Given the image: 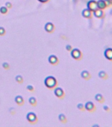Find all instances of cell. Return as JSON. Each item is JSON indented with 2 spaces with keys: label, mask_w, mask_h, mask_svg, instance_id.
I'll return each instance as SVG.
<instances>
[{
  "label": "cell",
  "mask_w": 112,
  "mask_h": 127,
  "mask_svg": "<svg viewBox=\"0 0 112 127\" xmlns=\"http://www.w3.org/2000/svg\"><path fill=\"white\" fill-rule=\"evenodd\" d=\"M98 77H100V79H104V80H106L109 77L108 76V74L107 73L105 72V71H100L98 72Z\"/></svg>",
  "instance_id": "12"
},
{
  "label": "cell",
  "mask_w": 112,
  "mask_h": 127,
  "mask_svg": "<svg viewBox=\"0 0 112 127\" xmlns=\"http://www.w3.org/2000/svg\"><path fill=\"white\" fill-rule=\"evenodd\" d=\"M59 121H62V122L65 121V116L63 114H61L59 115Z\"/></svg>",
  "instance_id": "19"
},
{
  "label": "cell",
  "mask_w": 112,
  "mask_h": 127,
  "mask_svg": "<svg viewBox=\"0 0 112 127\" xmlns=\"http://www.w3.org/2000/svg\"><path fill=\"white\" fill-rule=\"evenodd\" d=\"M84 109L89 112H94L96 111V106L92 101H88L84 105Z\"/></svg>",
  "instance_id": "5"
},
{
  "label": "cell",
  "mask_w": 112,
  "mask_h": 127,
  "mask_svg": "<svg viewBox=\"0 0 112 127\" xmlns=\"http://www.w3.org/2000/svg\"><path fill=\"white\" fill-rule=\"evenodd\" d=\"M87 8L92 12L96 11L98 8V5H97V1L95 0H90L88 3H87Z\"/></svg>",
  "instance_id": "2"
},
{
  "label": "cell",
  "mask_w": 112,
  "mask_h": 127,
  "mask_svg": "<svg viewBox=\"0 0 112 127\" xmlns=\"http://www.w3.org/2000/svg\"><path fill=\"white\" fill-rule=\"evenodd\" d=\"M82 17H84V18L90 19L92 17V12L91 11H90L88 8L84 9V10L82 11Z\"/></svg>",
  "instance_id": "8"
},
{
  "label": "cell",
  "mask_w": 112,
  "mask_h": 127,
  "mask_svg": "<svg viewBox=\"0 0 112 127\" xmlns=\"http://www.w3.org/2000/svg\"><path fill=\"white\" fill-rule=\"evenodd\" d=\"M92 15H93L95 17H96V18L103 19L105 17L106 13H105L104 10L100 9H97L96 11H94L92 12Z\"/></svg>",
  "instance_id": "4"
},
{
  "label": "cell",
  "mask_w": 112,
  "mask_h": 127,
  "mask_svg": "<svg viewBox=\"0 0 112 127\" xmlns=\"http://www.w3.org/2000/svg\"><path fill=\"white\" fill-rule=\"evenodd\" d=\"M26 119L29 122H34L36 120V115L34 113H28L26 115Z\"/></svg>",
  "instance_id": "10"
},
{
  "label": "cell",
  "mask_w": 112,
  "mask_h": 127,
  "mask_svg": "<svg viewBox=\"0 0 112 127\" xmlns=\"http://www.w3.org/2000/svg\"><path fill=\"white\" fill-rule=\"evenodd\" d=\"M104 55L108 60L112 61V48H108L104 51Z\"/></svg>",
  "instance_id": "6"
},
{
  "label": "cell",
  "mask_w": 112,
  "mask_h": 127,
  "mask_svg": "<svg viewBox=\"0 0 112 127\" xmlns=\"http://www.w3.org/2000/svg\"><path fill=\"white\" fill-rule=\"evenodd\" d=\"M7 11V9L6 7H1V8H0V12L3 13V14H5V13H6Z\"/></svg>",
  "instance_id": "17"
},
{
  "label": "cell",
  "mask_w": 112,
  "mask_h": 127,
  "mask_svg": "<svg viewBox=\"0 0 112 127\" xmlns=\"http://www.w3.org/2000/svg\"><path fill=\"white\" fill-rule=\"evenodd\" d=\"M54 25L52 24V23H47L46 25H45V26H44V28L45 30L47 32H52L53 29H54Z\"/></svg>",
  "instance_id": "14"
},
{
  "label": "cell",
  "mask_w": 112,
  "mask_h": 127,
  "mask_svg": "<svg viewBox=\"0 0 112 127\" xmlns=\"http://www.w3.org/2000/svg\"><path fill=\"white\" fill-rule=\"evenodd\" d=\"M28 101H29V103H30L31 105H34V104L36 103V99L34 98V97H31L30 99H29V100H28Z\"/></svg>",
  "instance_id": "18"
},
{
  "label": "cell",
  "mask_w": 112,
  "mask_h": 127,
  "mask_svg": "<svg viewBox=\"0 0 112 127\" xmlns=\"http://www.w3.org/2000/svg\"><path fill=\"white\" fill-rule=\"evenodd\" d=\"M77 108L79 110H84V105L82 103H78L77 105Z\"/></svg>",
  "instance_id": "20"
},
{
  "label": "cell",
  "mask_w": 112,
  "mask_h": 127,
  "mask_svg": "<svg viewBox=\"0 0 112 127\" xmlns=\"http://www.w3.org/2000/svg\"><path fill=\"white\" fill-rule=\"evenodd\" d=\"M97 5H98V9H100L102 10H104L108 7L105 0H98V1H97Z\"/></svg>",
  "instance_id": "7"
},
{
  "label": "cell",
  "mask_w": 112,
  "mask_h": 127,
  "mask_svg": "<svg viewBox=\"0 0 112 127\" xmlns=\"http://www.w3.org/2000/svg\"><path fill=\"white\" fill-rule=\"evenodd\" d=\"M5 5H6V7H9V8H10V7H11V3L9 2H7L6 4H5Z\"/></svg>",
  "instance_id": "28"
},
{
  "label": "cell",
  "mask_w": 112,
  "mask_h": 127,
  "mask_svg": "<svg viewBox=\"0 0 112 127\" xmlns=\"http://www.w3.org/2000/svg\"><path fill=\"white\" fill-rule=\"evenodd\" d=\"M26 88H27V89H28V90H30V91H32L33 90V87H32V85H28L27 87H26Z\"/></svg>",
  "instance_id": "27"
},
{
  "label": "cell",
  "mask_w": 112,
  "mask_h": 127,
  "mask_svg": "<svg viewBox=\"0 0 112 127\" xmlns=\"http://www.w3.org/2000/svg\"><path fill=\"white\" fill-rule=\"evenodd\" d=\"M5 30L4 28L1 26L0 27V35H3L5 33Z\"/></svg>",
  "instance_id": "23"
},
{
  "label": "cell",
  "mask_w": 112,
  "mask_h": 127,
  "mask_svg": "<svg viewBox=\"0 0 112 127\" xmlns=\"http://www.w3.org/2000/svg\"><path fill=\"white\" fill-rule=\"evenodd\" d=\"M71 56L74 59L78 60V59L81 58L82 57V52L81 51L78 49H74L71 50Z\"/></svg>",
  "instance_id": "3"
},
{
  "label": "cell",
  "mask_w": 112,
  "mask_h": 127,
  "mask_svg": "<svg viewBox=\"0 0 112 127\" xmlns=\"http://www.w3.org/2000/svg\"><path fill=\"white\" fill-rule=\"evenodd\" d=\"M15 101H16V103L20 104V103H22V101H23V98H22L21 96H20V95H18V96H17V97H15Z\"/></svg>",
  "instance_id": "16"
},
{
  "label": "cell",
  "mask_w": 112,
  "mask_h": 127,
  "mask_svg": "<svg viewBox=\"0 0 112 127\" xmlns=\"http://www.w3.org/2000/svg\"><path fill=\"white\" fill-rule=\"evenodd\" d=\"M54 93L57 97H61L63 95V90L61 87H57L55 90H54Z\"/></svg>",
  "instance_id": "13"
},
{
  "label": "cell",
  "mask_w": 112,
  "mask_h": 127,
  "mask_svg": "<svg viewBox=\"0 0 112 127\" xmlns=\"http://www.w3.org/2000/svg\"><path fill=\"white\" fill-rule=\"evenodd\" d=\"M80 76L82 77V78L86 79V80H88L89 79H90L91 76H90V72L87 70H83L80 74Z\"/></svg>",
  "instance_id": "11"
},
{
  "label": "cell",
  "mask_w": 112,
  "mask_h": 127,
  "mask_svg": "<svg viewBox=\"0 0 112 127\" xmlns=\"http://www.w3.org/2000/svg\"><path fill=\"white\" fill-rule=\"evenodd\" d=\"M3 67L5 69H7L9 68V64L7 63H3Z\"/></svg>",
  "instance_id": "26"
},
{
  "label": "cell",
  "mask_w": 112,
  "mask_h": 127,
  "mask_svg": "<svg viewBox=\"0 0 112 127\" xmlns=\"http://www.w3.org/2000/svg\"><path fill=\"white\" fill-rule=\"evenodd\" d=\"M66 49H67V51H71V50H72V47H71V45H67L66 46Z\"/></svg>",
  "instance_id": "25"
},
{
  "label": "cell",
  "mask_w": 112,
  "mask_h": 127,
  "mask_svg": "<svg viewBox=\"0 0 112 127\" xmlns=\"http://www.w3.org/2000/svg\"><path fill=\"white\" fill-rule=\"evenodd\" d=\"M48 62L52 64H54L57 62V58L55 55H51L48 58Z\"/></svg>",
  "instance_id": "15"
},
{
  "label": "cell",
  "mask_w": 112,
  "mask_h": 127,
  "mask_svg": "<svg viewBox=\"0 0 112 127\" xmlns=\"http://www.w3.org/2000/svg\"><path fill=\"white\" fill-rule=\"evenodd\" d=\"M16 80L17 81H19V82L22 81V76H17L16 77Z\"/></svg>",
  "instance_id": "24"
},
{
  "label": "cell",
  "mask_w": 112,
  "mask_h": 127,
  "mask_svg": "<svg viewBox=\"0 0 112 127\" xmlns=\"http://www.w3.org/2000/svg\"><path fill=\"white\" fill-rule=\"evenodd\" d=\"M95 100L98 101V103H104L105 102V98H104V95L101 94V93H97L95 95Z\"/></svg>",
  "instance_id": "9"
},
{
  "label": "cell",
  "mask_w": 112,
  "mask_h": 127,
  "mask_svg": "<svg viewBox=\"0 0 112 127\" xmlns=\"http://www.w3.org/2000/svg\"></svg>",
  "instance_id": "30"
},
{
  "label": "cell",
  "mask_w": 112,
  "mask_h": 127,
  "mask_svg": "<svg viewBox=\"0 0 112 127\" xmlns=\"http://www.w3.org/2000/svg\"><path fill=\"white\" fill-rule=\"evenodd\" d=\"M39 1H40V2H42V3H44V2H46V1H47L48 0H38Z\"/></svg>",
  "instance_id": "29"
},
{
  "label": "cell",
  "mask_w": 112,
  "mask_h": 127,
  "mask_svg": "<svg viewBox=\"0 0 112 127\" xmlns=\"http://www.w3.org/2000/svg\"><path fill=\"white\" fill-rule=\"evenodd\" d=\"M56 78L53 76H48L47 77L45 80H44V83L46 85V86L48 88H52L54 87L56 85Z\"/></svg>",
  "instance_id": "1"
},
{
  "label": "cell",
  "mask_w": 112,
  "mask_h": 127,
  "mask_svg": "<svg viewBox=\"0 0 112 127\" xmlns=\"http://www.w3.org/2000/svg\"><path fill=\"white\" fill-rule=\"evenodd\" d=\"M103 109H104L106 112H108V113L111 111L110 108L109 107V106H108V105H104V106H103Z\"/></svg>",
  "instance_id": "21"
},
{
  "label": "cell",
  "mask_w": 112,
  "mask_h": 127,
  "mask_svg": "<svg viewBox=\"0 0 112 127\" xmlns=\"http://www.w3.org/2000/svg\"><path fill=\"white\" fill-rule=\"evenodd\" d=\"M106 2V4H107V6L111 7L112 5V0H105Z\"/></svg>",
  "instance_id": "22"
}]
</instances>
